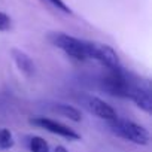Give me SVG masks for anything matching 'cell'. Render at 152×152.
<instances>
[{
	"label": "cell",
	"instance_id": "cell-10",
	"mask_svg": "<svg viewBox=\"0 0 152 152\" xmlns=\"http://www.w3.org/2000/svg\"><path fill=\"white\" fill-rule=\"evenodd\" d=\"M28 149L30 152H49V145L43 137L33 136L28 139Z\"/></svg>",
	"mask_w": 152,
	"mask_h": 152
},
{
	"label": "cell",
	"instance_id": "cell-1",
	"mask_svg": "<svg viewBox=\"0 0 152 152\" xmlns=\"http://www.w3.org/2000/svg\"><path fill=\"white\" fill-rule=\"evenodd\" d=\"M48 40L61 49L67 57L76 60V61H87L90 60V42L82 40L75 36H69L66 33H51L48 36Z\"/></svg>",
	"mask_w": 152,
	"mask_h": 152
},
{
	"label": "cell",
	"instance_id": "cell-11",
	"mask_svg": "<svg viewBox=\"0 0 152 152\" xmlns=\"http://www.w3.org/2000/svg\"><path fill=\"white\" fill-rule=\"evenodd\" d=\"M14 143H15L14 136L8 128L0 130V149H11L14 146Z\"/></svg>",
	"mask_w": 152,
	"mask_h": 152
},
{
	"label": "cell",
	"instance_id": "cell-5",
	"mask_svg": "<svg viewBox=\"0 0 152 152\" xmlns=\"http://www.w3.org/2000/svg\"><path fill=\"white\" fill-rule=\"evenodd\" d=\"M30 124L39 127V128H43L52 134H57V136H61L67 140H79L81 136L79 133H76L73 128H70L69 125H64L55 119H51V118H46V116H36V118H31L30 119Z\"/></svg>",
	"mask_w": 152,
	"mask_h": 152
},
{
	"label": "cell",
	"instance_id": "cell-12",
	"mask_svg": "<svg viewBox=\"0 0 152 152\" xmlns=\"http://www.w3.org/2000/svg\"><path fill=\"white\" fill-rule=\"evenodd\" d=\"M42 2L46 3V5H49V6H52L54 9H57V11H60V12L72 14V9L64 3V0H42Z\"/></svg>",
	"mask_w": 152,
	"mask_h": 152
},
{
	"label": "cell",
	"instance_id": "cell-4",
	"mask_svg": "<svg viewBox=\"0 0 152 152\" xmlns=\"http://www.w3.org/2000/svg\"><path fill=\"white\" fill-rule=\"evenodd\" d=\"M128 99L143 112L146 113L152 112V96H151V87L148 81L134 78L128 93Z\"/></svg>",
	"mask_w": 152,
	"mask_h": 152
},
{
	"label": "cell",
	"instance_id": "cell-6",
	"mask_svg": "<svg viewBox=\"0 0 152 152\" xmlns=\"http://www.w3.org/2000/svg\"><path fill=\"white\" fill-rule=\"evenodd\" d=\"M90 60L99 61L106 69H118L121 67V61L118 54L104 43L90 42Z\"/></svg>",
	"mask_w": 152,
	"mask_h": 152
},
{
	"label": "cell",
	"instance_id": "cell-3",
	"mask_svg": "<svg viewBox=\"0 0 152 152\" xmlns=\"http://www.w3.org/2000/svg\"><path fill=\"white\" fill-rule=\"evenodd\" d=\"M107 124H109V128L113 134H116L118 137H121L124 140H128L131 143L145 146L151 140L149 131L143 125L136 124L133 121H128V119H124V118L118 116L112 121H107Z\"/></svg>",
	"mask_w": 152,
	"mask_h": 152
},
{
	"label": "cell",
	"instance_id": "cell-7",
	"mask_svg": "<svg viewBox=\"0 0 152 152\" xmlns=\"http://www.w3.org/2000/svg\"><path fill=\"white\" fill-rule=\"evenodd\" d=\"M85 107L91 113H94L96 116H99L102 119H106V121H112V119L118 118L116 110L110 104H107L104 100H102L99 97H88L85 100Z\"/></svg>",
	"mask_w": 152,
	"mask_h": 152
},
{
	"label": "cell",
	"instance_id": "cell-9",
	"mask_svg": "<svg viewBox=\"0 0 152 152\" xmlns=\"http://www.w3.org/2000/svg\"><path fill=\"white\" fill-rule=\"evenodd\" d=\"M52 110L64 118H69L70 121L75 122H81L82 121V113L79 109H76L70 104H64V103H57L55 106H52Z\"/></svg>",
	"mask_w": 152,
	"mask_h": 152
},
{
	"label": "cell",
	"instance_id": "cell-13",
	"mask_svg": "<svg viewBox=\"0 0 152 152\" xmlns=\"http://www.w3.org/2000/svg\"><path fill=\"white\" fill-rule=\"evenodd\" d=\"M12 28V20L5 12H0V31H9Z\"/></svg>",
	"mask_w": 152,
	"mask_h": 152
},
{
	"label": "cell",
	"instance_id": "cell-2",
	"mask_svg": "<svg viewBox=\"0 0 152 152\" xmlns=\"http://www.w3.org/2000/svg\"><path fill=\"white\" fill-rule=\"evenodd\" d=\"M134 76L127 73L122 66L118 69H106V73L102 78V88L118 99H128V93L131 88Z\"/></svg>",
	"mask_w": 152,
	"mask_h": 152
},
{
	"label": "cell",
	"instance_id": "cell-14",
	"mask_svg": "<svg viewBox=\"0 0 152 152\" xmlns=\"http://www.w3.org/2000/svg\"><path fill=\"white\" fill-rule=\"evenodd\" d=\"M54 152H69V151H67V149H66L64 146H57Z\"/></svg>",
	"mask_w": 152,
	"mask_h": 152
},
{
	"label": "cell",
	"instance_id": "cell-8",
	"mask_svg": "<svg viewBox=\"0 0 152 152\" xmlns=\"http://www.w3.org/2000/svg\"><path fill=\"white\" fill-rule=\"evenodd\" d=\"M11 57L15 61L17 67L20 69V72L23 75H26L27 78H31V76L36 73V64H34L33 58L28 54H26L24 51L17 49V48H12L11 49Z\"/></svg>",
	"mask_w": 152,
	"mask_h": 152
}]
</instances>
